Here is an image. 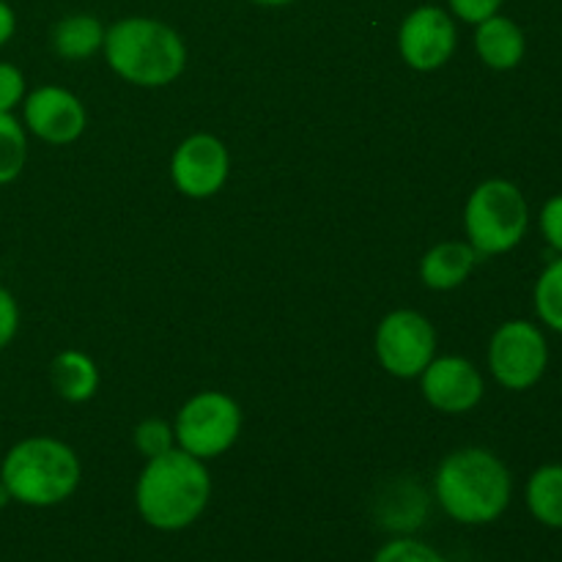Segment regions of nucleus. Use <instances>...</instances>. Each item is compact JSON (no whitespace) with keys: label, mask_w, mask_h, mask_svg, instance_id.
<instances>
[{"label":"nucleus","mask_w":562,"mask_h":562,"mask_svg":"<svg viewBox=\"0 0 562 562\" xmlns=\"http://www.w3.org/2000/svg\"><path fill=\"white\" fill-rule=\"evenodd\" d=\"M209 499L212 477L206 464L181 448L148 459L135 486L137 514L159 532L187 530L201 519Z\"/></svg>","instance_id":"nucleus-1"},{"label":"nucleus","mask_w":562,"mask_h":562,"mask_svg":"<svg viewBox=\"0 0 562 562\" xmlns=\"http://www.w3.org/2000/svg\"><path fill=\"white\" fill-rule=\"evenodd\" d=\"M434 494L459 525H492L508 510L514 477L505 461L486 448H464L445 456L434 475Z\"/></svg>","instance_id":"nucleus-2"},{"label":"nucleus","mask_w":562,"mask_h":562,"mask_svg":"<svg viewBox=\"0 0 562 562\" xmlns=\"http://www.w3.org/2000/svg\"><path fill=\"white\" fill-rule=\"evenodd\" d=\"M104 60L121 80L140 88H162L179 80L187 47L179 33L151 16H124L104 31Z\"/></svg>","instance_id":"nucleus-3"},{"label":"nucleus","mask_w":562,"mask_h":562,"mask_svg":"<svg viewBox=\"0 0 562 562\" xmlns=\"http://www.w3.org/2000/svg\"><path fill=\"white\" fill-rule=\"evenodd\" d=\"M82 477L80 459L66 442L53 437H27L16 442L0 464V483L11 503L27 508H53L77 492Z\"/></svg>","instance_id":"nucleus-4"},{"label":"nucleus","mask_w":562,"mask_h":562,"mask_svg":"<svg viewBox=\"0 0 562 562\" xmlns=\"http://www.w3.org/2000/svg\"><path fill=\"white\" fill-rule=\"evenodd\" d=\"M530 228V206L514 181L488 179L472 190L464 206L467 241L486 256H505L521 245Z\"/></svg>","instance_id":"nucleus-5"},{"label":"nucleus","mask_w":562,"mask_h":562,"mask_svg":"<svg viewBox=\"0 0 562 562\" xmlns=\"http://www.w3.org/2000/svg\"><path fill=\"white\" fill-rule=\"evenodd\" d=\"M241 431V409L228 393L203 390L179 409L173 423L176 442L184 453L209 461L228 453Z\"/></svg>","instance_id":"nucleus-6"},{"label":"nucleus","mask_w":562,"mask_h":562,"mask_svg":"<svg viewBox=\"0 0 562 562\" xmlns=\"http://www.w3.org/2000/svg\"><path fill=\"white\" fill-rule=\"evenodd\" d=\"M549 368L547 335L538 324L510 318L499 324L488 344V371L510 393L536 387Z\"/></svg>","instance_id":"nucleus-7"},{"label":"nucleus","mask_w":562,"mask_h":562,"mask_svg":"<svg viewBox=\"0 0 562 562\" xmlns=\"http://www.w3.org/2000/svg\"><path fill=\"white\" fill-rule=\"evenodd\" d=\"M376 357L390 376L417 379L437 357L434 324L417 311H393L376 329Z\"/></svg>","instance_id":"nucleus-8"},{"label":"nucleus","mask_w":562,"mask_h":562,"mask_svg":"<svg viewBox=\"0 0 562 562\" xmlns=\"http://www.w3.org/2000/svg\"><path fill=\"white\" fill-rule=\"evenodd\" d=\"M459 31L450 11L439 5H417L404 16L398 31V49L406 66L415 71H437L453 58Z\"/></svg>","instance_id":"nucleus-9"},{"label":"nucleus","mask_w":562,"mask_h":562,"mask_svg":"<svg viewBox=\"0 0 562 562\" xmlns=\"http://www.w3.org/2000/svg\"><path fill=\"white\" fill-rule=\"evenodd\" d=\"M228 148L220 137L206 135V132H198V135L181 140L170 159V179H173L176 190L195 201L217 195L228 181Z\"/></svg>","instance_id":"nucleus-10"},{"label":"nucleus","mask_w":562,"mask_h":562,"mask_svg":"<svg viewBox=\"0 0 562 562\" xmlns=\"http://www.w3.org/2000/svg\"><path fill=\"white\" fill-rule=\"evenodd\" d=\"M88 113L80 99L60 86H42L22 99V126L38 140L66 146L86 132Z\"/></svg>","instance_id":"nucleus-11"},{"label":"nucleus","mask_w":562,"mask_h":562,"mask_svg":"<svg viewBox=\"0 0 562 562\" xmlns=\"http://www.w3.org/2000/svg\"><path fill=\"white\" fill-rule=\"evenodd\" d=\"M423 398L445 415H467L486 393L481 371L464 357H434L420 373Z\"/></svg>","instance_id":"nucleus-12"},{"label":"nucleus","mask_w":562,"mask_h":562,"mask_svg":"<svg viewBox=\"0 0 562 562\" xmlns=\"http://www.w3.org/2000/svg\"><path fill=\"white\" fill-rule=\"evenodd\" d=\"M477 58L494 71H510L525 60L527 36L510 16L494 14L475 25Z\"/></svg>","instance_id":"nucleus-13"},{"label":"nucleus","mask_w":562,"mask_h":562,"mask_svg":"<svg viewBox=\"0 0 562 562\" xmlns=\"http://www.w3.org/2000/svg\"><path fill=\"white\" fill-rule=\"evenodd\" d=\"M477 261H481V252L470 241H442L423 256L420 278L434 291L459 289Z\"/></svg>","instance_id":"nucleus-14"},{"label":"nucleus","mask_w":562,"mask_h":562,"mask_svg":"<svg viewBox=\"0 0 562 562\" xmlns=\"http://www.w3.org/2000/svg\"><path fill=\"white\" fill-rule=\"evenodd\" d=\"M49 379H53L55 393L69 404L91 401L99 390L97 362L77 349H66L55 357L49 366Z\"/></svg>","instance_id":"nucleus-15"},{"label":"nucleus","mask_w":562,"mask_h":562,"mask_svg":"<svg viewBox=\"0 0 562 562\" xmlns=\"http://www.w3.org/2000/svg\"><path fill=\"white\" fill-rule=\"evenodd\" d=\"M49 42L64 60H86L102 49L104 25L93 14H69L55 22Z\"/></svg>","instance_id":"nucleus-16"},{"label":"nucleus","mask_w":562,"mask_h":562,"mask_svg":"<svg viewBox=\"0 0 562 562\" xmlns=\"http://www.w3.org/2000/svg\"><path fill=\"white\" fill-rule=\"evenodd\" d=\"M525 499L538 525L562 530V464L538 467L527 481Z\"/></svg>","instance_id":"nucleus-17"},{"label":"nucleus","mask_w":562,"mask_h":562,"mask_svg":"<svg viewBox=\"0 0 562 562\" xmlns=\"http://www.w3.org/2000/svg\"><path fill=\"white\" fill-rule=\"evenodd\" d=\"M532 302L541 324L562 335V256L547 263L532 289Z\"/></svg>","instance_id":"nucleus-18"},{"label":"nucleus","mask_w":562,"mask_h":562,"mask_svg":"<svg viewBox=\"0 0 562 562\" xmlns=\"http://www.w3.org/2000/svg\"><path fill=\"white\" fill-rule=\"evenodd\" d=\"M27 162V132L14 113H0V187L20 179Z\"/></svg>","instance_id":"nucleus-19"},{"label":"nucleus","mask_w":562,"mask_h":562,"mask_svg":"<svg viewBox=\"0 0 562 562\" xmlns=\"http://www.w3.org/2000/svg\"><path fill=\"white\" fill-rule=\"evenodd\" d=\"M373 562H448L442 554L437 552L428 543L415 541V538H393L390 543H384L376 554H373Z\"/></svg>","instance_id":"nucleus-20"},{"label":"nucleus","mask_w":562,"mask_h":562,"mask_svg":"<svg viewBox=\"0 0 562 562\" xmlns=\"http://www.w3.org/2000/svg\"><path fill=\"white\" fill-rule=\"evenodd\" d=\"M173 428L165 420H157V417L143 420L140 426L135 428V448L140 450L146 459H154V456H162L168 453V450H173Z\"/></svg>","instance_id":"nucleus-21"},{"label":"nucleus","mask_w":562,"mask_h":562,"mask_svg":"<svg viewBox=\"0 0 562 562\" xmlns=\"http://www.w3.org/2000/svg\"><path fill=\"white\" fill-rule=\"evenodd\" d=\"M25 99V75L14 64L0 60V113H14Z\"/></svg>","instance_id":"nucleus-22"},{"label":"nucleus","mask_w":562,"mask_h":562,"mask_svg":"<svg viewBox=\"0 0 562 562\" xmlns=\"http://www.w3.org/2000/svg\"><path fill=\"white\" fill-rule=\"evenodd\" d=\"M538 225H541V234L543 239H547V245L552 247L558 256H562V192L543 203Z\"/></svg>","instance_id":"nucleus-23"},{"label":"nucleus","mask_w":562,"mask_h":562,"mask_svg":"<svg viewBox=\"0 0 562 562\" xmlns=\"http://www.w3.org/2000/svg\"><path fill=\"white\" fill-rule=\"evenodd\" d=\"M505 0H448L450 14L459 16L467 25H477V22L488 20V16L499 14Z\"/></svg>","instance_id":"nucleus-24"},{"label":"nucleus","mask_w":562,"mask_h":562,"mask_svg":"<svg viewBox=\"0 0 562 562\" xmlns=\"http://www.w3.org/2000/svg\"><path fill=\"white\" fill-rule=\"evenodd\" d=\"M20 329V305L5 285H0V351L16 338Z\"/></svg>","instance_id":"nucleus-25"},{"label":"nucleus","mask_w":562,"mask_h":562,"mask_svg":"<svg viewBox=\"0 0 562 562\" xmlns=\"http://www.w3.org/2000/svg\"><path fill=\"white\" fill-rule=\"evenodd\" d=\"M16 33V14L14 9H11L5 0H0V47H5V44L14 38Z\"/></svg>","instance_id":"nucleus-26"},{"label":"nucleus","mask_w":562,"mask_h":562,"mask_svg":"<svg viewBox=\"0 0 562 562\" xmlns=\"http://www.w3.org/2000/svg\"><path fill=\"white\" fill-rule=\"evenodd\" d=\"M250 3L263 5V9H280V5H291L296 3V0H250Z\"/></svg>","instance_id":"nucleus-27"},{"label":"nucleus","mask_w":562,"mask_h":562,"mask_svg":"<svg viewBox=\"0 0 562 562\" xmlns=\"http://www.w3.org/2000/svg\"><path fill=\"white\" fill-rule=\"evenodd\" d=\"M11 503V494H9V488L3 486V483H0V508H5V505Z\"/></svg>","instance_id":"nucleus-28"}]
</instances>
